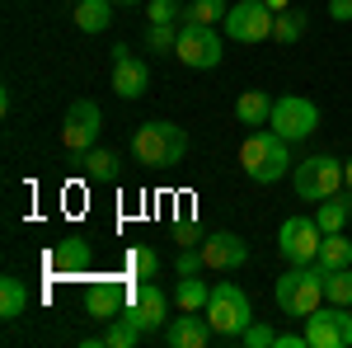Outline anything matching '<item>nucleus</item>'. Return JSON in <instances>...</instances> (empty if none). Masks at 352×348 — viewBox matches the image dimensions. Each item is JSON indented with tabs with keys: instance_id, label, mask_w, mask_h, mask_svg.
I'll return each instance as SVG.
<instances>
[{
	"instance_id": "obj_1",
	"label": "nucleus",
	"mask_w": 352,
	"mask_h": 348,
	"mask_svg": "<svg viewBox=\"0 0 352 348\" xmlns=\"http://www.w3.org/2000/svg\"><path fill=\"white\" fill-rule=\"evenodd\" d=\"M240 165L254 184H277L292 174V141L277 136L272 127H254L240 146Z\"/></svg>"
},
{
	"instance_id": "obj_2",
	"label": "nucleus",
	"mask_w": 352,
	"mask_h": 348,
	"mask_svg": "<svg viewBox=\"0 0 352 348\" xmlns=\"http://www.w3.org/2000/svg\"><path fill=\"white\" fill-rule=\"evenodd\" d=\"M132 156L146 170H174V165L188 156V132L169 118H155V123H141L132 132Z\"/></svg>"
},
{
	"instance_id": "obj_3",
	"label": "nucleus",
	"mask_w": 352,
	"mask_h": 348,
	"mask_svg": "<svg viewBox=\"0 0 352 348\" xmlns=\"http://www.w3.org/2000/svg\"><path fill=\"white\" fill-rule=\"evenodd\" d=\"M272 301H277L282 316L305 320L315 306H324V268L320 264H287V273L272 287Z\"/></svg>"
},
{
	"instance_id": "obj_4",
	"label": "nucleus",
	"mask_w": 352,
	"mask_h": 348,
	"mask_svg": "<svg viewBox=\"0 0 352 348\" xmlns=\"http://www.w3.org/2000/svg\"><path fill=\"white\" fill-rule=\"evenodd\" d=\"M212 329H217V339H240L244 329L254 325V306H249V296H244L240 283H217L212 296H207V311H202Z\"/></svg>"
},
{
	"instance_id": "obj_5",
	"label": "nucleus",
	"mask_w": 352,
	"mask_h": 348,
	"mask_svg": "<svg viewBox=\"0 0 352 348\" xmlns=\"http://www.w3.org/2000/svg\"><path fill=\"white\" fill-rule=\"evenodd\" d=\"M292 188L305 203H324L343 188V161L333 156H305L300 165H292Z\"/></svg>"
},
{
	"instance_id": "obj_6",
	"label": "nucleus",
	"mask_w": 352,
	"mask_h": 348,
	"mask_svg": "<svg viewBox=\"0 0 352 348\" xmlns=\"http://www.w3.org/2000/svg\"><path fill=\"white\" fill-rule=\"evenodd\" d=\"M174 57L188 66V71H212V66H221V57H226V48H221V33L217 24H179V48H174Z\"/></svg>"
},
{
	"instance_id": "obj_7",
	"label": "nucleus",
	"mask_w": 352,
	"mask_h": 348,
	"mask_svg": "<svg viewBox=\"0 0 352 348\" xmlns=\"http://www.w3.org/2000/svg\"><path fill=\"white\" fill-rule=\"evenodd\" d=\"M305 344L310 348H352V306H315L305 316Z\"/></svg>"
},
{
	"instance_id": "obj_8",
	"label": "nucleus",
	"mask_w": 352,
	"mask_h": 348,
	"mask_svg": "<svg viewBox=\"0 0 352 348\" xmlns=\"http://www.w3.org/2000/svg\"><path fill=\"white\" fill-rule=\"evenodd\" d=\"M99 132H104V113L94 99H76L61 118V146L66 156H85L89 146H99Z\"/></svg>"
},
{
	"instance_id": "obj_9",
	"label": "nucleus",
	"mask_w": 352,
	"mask_h": 348,
	"mask_svg": "<svg viewBox=\"0 0 352 348\" xmlns=\"http://www.w3.org/2000/svg\"><path fill=\"white\" fill-rule=\"evenodd\" d=\"M268 127L277 136H287L292 146L296 141H305V136L320 127V108L310 104L305 94H282V99H272V118H268Z\"/></svg>"
},
{
	"instance_id": "obj_10",
	"label": "nucleus",
	"mask_w": 352,
	"mask_h": 348,
	"mask_svg": "<svg viewBox=\"0 0 352 348\" xmlns=\"http://www.w3.org/2000/svg\"><path fill=\"white\" fill-rule=\"evenodd\" d=\"M122 316L141 329V334H160L164 325H169V292H164L160 283H136L132 287V301L122 306Z\"/></svg>"
},
{
	"instance_id": "obj_11",
	"label": "nucleus",
	"mask_w": 352,
	"mask_h": 348,
	"mask_svg": "<svg viewBox=\"0 0 352 348\" xmlns=\"http://www.w3.org/2000/svg\"><path fill=\"white\" fill-rule=\"evenodd\" d=\"M320 240H324V231H320L315 216H287V221L277 226V254H282L287 264H315Z\"/></svg>"
},
{
	"instance_id": "obj_12",
	"label": "nucleus",
	"mask_w": 352,
	"mask_h": 348,
	"mask_svg": "<svg viewBox=\"0 0 352 348\" xmlns=\"http://www.w3.org/2000/svg\"><path fill=\"white\" fill-rule=\"evenodd\" d=\"M272 19H277V10H268L263 0H240V5H230L221 28L235 43H263V38H272Z\"/></svg>"
},
{
	"instance_id": "obj_13",
	"label": "nucleus",
	"mask_w": 352,
	"mask_h": 348,
	"mask_svg": "<svg viewBox=\"0 0 352 348\" xmlns=\"http://www.w3.org/2000/svg\"><path fill=\"white\" fill-rule=\"evenodd\" d=\"M151 90V71H146V61L132 57L127 43H118L113 48V94L118 99H141Z\"/></svg>"
},
{
	"instance_id": "obj_14",
	"label": "nucleus",
	"mask_w": 352,
	"mask_h": 348,
	"mask_svg": "<svg viewBox=\"0 0 352 348\" xmlns=\"http://www.w3.org/2000/svg\"><path fill=\"white\" fill-rule=\"evenodd\" d=\"M160 339L169 348H207L217 339V329H212V320H207L202 311H179V316H169V325L160 329Z\"/></svg>"
},
{
	"instance_id": "obj_15",
	"label": "nucleus",
	"mask_w": 352,
	"mask_h": 348,
	"mask_svg": "<svg viewBox=\"0 0 352 348\" xmlns=\"http://www.w3.org/2000/svg\"><path fill=\"white\" fill-rule=\"evenodd\" d=\"M202 259L217 273H235V268L249 264V245L235 231H212V236H202Z\"/></svg>"
},
{
	"instance_id": "obj_16",
	"label": "nucleus",
	"mask_w": 352,
	"mask_h": 348,
	"mask_svg": "<svg viewBox=\"0 0 352 348\" xmlns=\"http://www.w3.org/2000/svg\"><path fill=\"white\" fill-rule=\"evenodd\" d=\"M132 301V292L118 283V278H104V283H89V292H85V316L99 325H109L122 316V306Z\"/></svg>"
},
{
	"instance_id": "obj_17",
	"label": "nucleus",
	"mask_w": 352,
	"mask_h": 348,
	"mask_svg": "<svg viewBox=\"0 0 352 348\" xmlns=\"http://www.w3.org/2000/svg\"><path fill=\"white\" fill-rule=\"evenodd\" d=\"M89 264H94V249H89L85 236H66V240H56L52 249H47V268H52L56 278H76V273H85Z\"/></svg>"
},
{
	"instance_id": "obj_18",
	"label": "nucleus",
	"mask_w": 352,
	"mask_h": 348,
	"mask_svg": "<svg viewBox=\"0 0 352 348\" xmlns=\"http://www.w3.org/2000/svg\"><path fill=\"white\" fill-rule=\"evenodd\" d=\"M71 165L80 170L85 184H118V174H122V161H118V151H99V146H89L85 156H71Z\"/></svg>"
},
{
	"instance_id": "obj_19",
	"label": "nucleus",
	"mask_w": 352,
	"mask_h": 348,
	"mask_svg": "<svg viewBox=\"0 0 352 348\" xmlns=\"http://www.w3.org/2000/svg\"><path fill=\"white\" fill-rule=\"evenodd\" d=\"M315 221H320L324 236L348 231V226H352V193H333V198H324V203L315 207Z\"/></svg>"
},
{
	"instance_id": "obj_20",
	"label": "nucleus",
	"mask_w": 352,
	"mask_h": 348,
	"mask_svg": "<svg viewBox=\"0 0 352 348\" xmlns=\"http://www.w3.org/2000/svg\"><path fill=\"white\" fill-rule=\"evenodd\" d=\"M235 118H240V127H268L272 99L263 94V90H244L240 99H235Z\"/></svg>"
},
{
	"instance_id": "obj_21",
	"label": "nucleus",
	"mask_w": 352,
	"mask_h": 348,
	"mask_svg": "<svg viewBox=\"0 0 352 348\" xmlns=\"http://www.w3.org/2000/svg\"><path fill=\"white\" fill-rule=\"evenodd\" d=\"M76 28L80 33H104L113 24V0H76Z\"/></svg>"
},
{
	"instance_id": "obj_22",
	"label": "nucleus",
	"mask_w": 352,
	"mask_h": 348,
	"mask_svg": "<svg viewBox=\"0 0 352 348\" xmlns=\"http://www.w3.org/2000/svg\"><path fill=\"white\" fill-rule=\"evenodd\" d=\"M315 264L324 268V273H333V268H352V240L343 236V231L324 236V240H320V254H315Z\"/></svg>"
},
{
	"instance_id": "obj_23",
	"label": "nucleus",
	"mask_w": 352,
	"mask_h": 348,
	"mask_svg": "<svg viewBox=\"0 0 352 348\" xmlns=\"http://www.w3.org/2000/svg\"><path fill=\"white\" fill-rule=\"evenodd\" d=\"M207 296H212V287H207V278H179V287H174V301H179V311H207Z\"/></svg>"
},
{
	"instance_id": "obj_24",
	"label": "nucleus",
	"mask_w": 352,
	"mask_h": 348,
	"mask_svg": "<svg viewBox=\"0 0 352 348\" xmlns=\"http://www.w3.org/2000/svg\"><path fill=\"white\" fill-rule=\"evenodd\" d=\"M28 306V287L19 278H0V320H19Z\"/></svg>"
},
{
	"instance_id": "obj_25",
	"label": "nucleus",
	"mask_w": 352,
	"mask_h": 348,
	"mask_svg": "<svg viewBox=\"0 0 352 348\" xmlns=\"http://www.w3.org/2000/svg\"><path fill=\"white\" fill-rule=\"evenodd\" d=\"M155 273H160V254H155L151 245H132V249H127V278L146 283V278H155Z\"/></svg>"
},
{
	"instance_id": "obj_26",
	"label": "nucleus",
	"mask_w": 352,
	"mask_h": 348,
	"mask_svg": "<svg viewBox=\"0 0 352 348\" xmlns=\"http://www.w3.org/2000/svg\"><path fill=\"white\" fill-rule=\"evenodd\" d=\"M141 339H146V334H141V329H136L127 316H118V320L104 325V348H136Z\"/></svg>"
},
{
	"instance_id": "obj_27",
	"label": "nucleus",
	"mask_w": 352,
	"mask_h": 348,
	"mask_svg": "<svg viewBox=\"0 0 352 348\" xmlns=\"http://www.w3.org/2000/svg\"><path fill=\"white\" fill-rule=\"evenodd\" d=\"M226 14H230L226 0H192L188 10H184L188 24H226Z\"/></svg>"
},
{
	"instance_id": "obj_28",
	"label": "nucleus",
	"mask_w": 352,
	"mask_h": 348,
	"mask_svg": "<svg viewBox=\"0 0 352 348\" xmlns=\"http://www.w3.org/2000/svg\"><path fill=\"white\" fill-rule=\"evenodd\" d=\"M324 301H333V306H352V268H333V273H324Z\"/></svg>"
},
{
	"instance_id": "obj_29",
	"label": "nucleus",
	"mask_w": 352,
	"mask_h": 348,
	"mask_svg": "<svg viewBox=\"0 0 352 348\" xmlns=\"http://www.w3.org/2000/svg\"><path fill=\"white\" fill-rule=\"evenodd\" d=\"M174 48H179V28L174 24H151V33H146V52L174 57Z\"/></svg>"
},
{
	"instance_id": "obj_30",
	"label": "nucleus",
	"mask_w": 352,
	"mask_h": 348,
	"mask_svg": "<svg viewBox=\"0 0 352 348\" xmlns=\"http://www.w3.org/2000/svg\"><path fill=\"white\" fill-rule=\"evenodd\" d=\"M300 33H305V14H300V10H282V14L272 19V38H277V43H296Z\"/></svg>"
},
{
	"instance_id": "obj_31",
	"label": "nucleus",
	"mask_w": 352,
	"mask_h": 348,
	"mask_svg": "<svg viewBox=\"0 0 352 348\" xmlns=\"http://www.w3.org/2000/svg\"><path fill=\"white\" fill-rule=\"evenodd\" d=\"M174 268H179V278H192V273H202L207 259H202V245H179V254H174Z\"/></svg>"
},
{
	"instance_id": "obj_32",
	"label": "nucleus",
	"mask_w": 352,
	"mask_h": 348,
	"mask_svg": "<svg viewBox=\"0 0 352 348\" xmlns=\"http://www.w3.org/2000/svg\"><path fill=\"white\" fill-rule=\"evenodd\" d=\"M184 10H179V0H146V19L151 24H174Z\"/></svg>"
},
{
	"instance_id": "obj_33",
	"label": "nucleus",
	"mask_w": 352,
	"mask_h": 348,
	"mask_svg": "<svg viewBox=\"0 0 352 348\" xmlns=\"http://www.w3.org/2000/svg\"><path fill=\"white\" fill-rule=\"evenodd\" d=\"M240 344H244V348H272V344H277V329H268V325L254 320V325L240 334Z\"/></svg>"
},
{
	"instance_id": "obj_34",
	"label": "nucleus",
	"mask_w": 352,
	"mask_h": 348,
	"mask_svg": "<svg viewBox=\"0 0 352 348\" xmlns=\"http://www.w3.org/2000/svg\"><path fill=\"white\" fill-rule=\"evenodd\" d=\"M174 245H202L197 221H174Z\"/></svg>"
},
{
	"instance_id": "obj_35",
	"label": "nucleus",
	"mask_w": 352,
	"mask_h": 348,
	"mask_svg": "<svg viewBox=\"0 0 352 348\" xmlns=\"http://www.w3.org/2000/svg\"><path fill=\"white\" fill-rule=\"evenodd\" d=\"M329 19H338V24H352V0H329Z\"/></svg>"
},
{
	"instance_id": "obj_36",
	"label": "nucleus",
	"mask_w": 352,
	"mask_h": 348,
	"mask_svg": "<svg viewBox=\"0 0 352 348\" xmlns=\"http://www.w3.org/2000/svg\"><path fill=\"white\" fill-rule=\"evenodd\" d=\"M272 348H310V344H305V329H300V334L287 329V334H277V344H272Z\"/></svg>"
},
{
	"instance_id": "obj_37",
	"label": "nucleus",
	"mask_w": 352,
	"mask_h": 348,
	"mask_svg": "<svg viewBox=\"0 0 352 348\" xmlns=\"http://www.w3.org/2000/svg\"><path fill=\"white\" fill-rule=\"evenodd\" d=\"M343 188H348V193H352V156H348V161H343Z\"/></svg>"
},
{
	"instance_id": "obj_38",
	"label": "nucleus",
	"mask_w": 352,
	"mask_h": 348,
	"mask_svg": "<svg viewBox=\"0 0 352 348\" xmlns=\"http://www.w3.org/2000/svg\"><path fill=\"white\" fill-rule=\"evenodd\" d=\"M263 5H268V10H277V14H282V10H292V0H263Z\"/></svg>"
},
{
	"instance_id": "obj_39",
	"label": "nucleus",
	"mask_w": 352,
	"mask_h": 348,
	"mask_svg": "<svg viewBox=\"0 0 352 348\" xmlns=\"http://www.w3.org/2000/svg\"><path fill=\"white\" fill-rule=\"evenodd\" d=\"M113 5H141V0H113Z\"/></svg>"
},
{
	"instance_id": "obj_40",
	"label": "nucleus",
	"mask_w": 352,
	"mask_h": 348,
	"mask_svg": "<svg viewBox=\"0 0 352 348\" xmlns=\"http://www.w3.org/2000/svg\"><path fill=\"white\" fill-rule=\"evenodd\" d=\"M71 5H76V0H71Z\"/></svg>"
}]
</instances>
